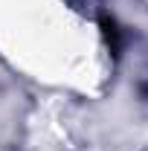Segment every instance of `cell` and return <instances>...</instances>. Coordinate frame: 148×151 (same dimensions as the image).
<instances>
[{
    "label": "cell",
    "mask_w": 148,
    "mask_h": 151,
    "mask_svg": "<svg viewBox=\"0 0 148 151\" xmlns=\"http://www.w3.org/2000/svg\"><path fill=\"white\" fill-rule=\"evenodd\" d=\"M102 32H105V41H108V47L116 52V50H119V44H122V32H119L116 20L105 15V18H102Z\"/></svg>",
    "instance_id": "cell-1"
}]
</instances>
